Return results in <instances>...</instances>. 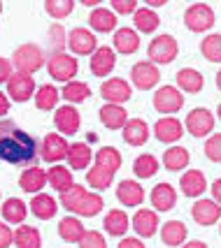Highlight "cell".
Listing matches in <instances>:
<instances>
[{"mask_svg":"<svg viewBox=\"0 0 221 248\" xmlns=\"http://www.w3.org/2000/svg\"><path fill=\"white\" fill-rule=\"evenodd\" d=\"M200 51H203V56H205L207 61L221 63V32H212L207 37H203Z\"/></svg>","mask_w":221,"mask_h":248,"instance_id":"43","label":"cell"},{"mask_svg":"<svg viewBox=\"0 0 221 248\" xmlns=\"http://www.w3.org/2000/svg\"><path fill=\"white\" fill-rule=\"evenodd\" d=\"M68 167L70 170H86L91 160H93V151H91V146H88L86 141H75V144H70V149H68Z\"/></svg>","mask_w":221,"mask_h":248,"instance_id":"21","label":"cell"},{"mask_svg":"<svg viewBox=\"0 0 221 248\" xmlns=\"http://www.w3.org/2000/svg\"><path fill=\"white\" fill-rule=\"evenodd\" d=\"M58 97H61V91L51 84H44L35 91V107L40 111H51V109L58 107Z\"/></svg>","mask_w":221,"mask_h":248,"instance_id":"36","label":"cell"},{"mask_svg":"<svg viewBox=\"0 0 221 248\" xmlns=\"http://www.w3.org/2000/svg\"><path fill=\"white\" fill-rule=\"evenodd\" d=\"M179 188L187 197H200V195L207 190V179L200 170H188V172L182 174L179 179Z\"/></svg>","mask_w":221,"mask_h":248,"instance_id":"20","label":"cell"},{"mask_svg":"<svg viewBox=\"0 0 221 248\" xmlns=\"http://www.w3.org/2000/svg\"><path fill=\"white\" fill-rule=\"evenodd\" d=\"M102 227H105V232L112 234V237H123V234L128 232V227H131V218H128V214H126L123 209H112V211L105 214Z\"/></svg>","mask_w":221,"mask_h":248,"instance_id":"25","label":"cell"},{"mask_svg":"<svg viewBox=\"0 0 221 248\" xmlns=\"http://www.w3.org/2000/svg\"><path fill=\"white\" fill-rule=\"evenodd\" d=\"M187 225L182 220H168L161 227V241L170 248H179L184 241H187Z\"/></svg>","mask_w":221,"mask_h":248,"instance_id":"32","label":"cell"},{"mask_svg":"<svg viewBox=\"0 0 221 248\" xmlns=\"http://www.w3.org/2000/svg\"><path fill=\"white\" fill-rule=\"evenodd\" d=\"M100 123L110 130H123V125L128 123V111L121 105H102L100 107Z\"/></svg>","mask_w":221,"mask_h":248,"instance_id":"22","label":"cell"},{"mask_svg":"<svg viewBox=\"0 0 221 248\" xmlns=\"http://www.w3.org/2000/svg\"><path fill=\"white\" fill-rule=\"evenodd\" d=\"M86 227L82 223V218L77 216H66L58 220V237L68 241V244H79V239L84 237Z\"/></svg>","mask_w":221,"mask_h":248,"instance_id":"26","label":"cell"},{"mask_svg":"<svg viewBox=\"0 0 221 248\" xmlns=\"http://www.w3.org/2000/svg\"><path fill=\"white\" fill-rule=\"evenodd\" d=\"M133 172L137 179H152L158 172V160H156L152 153H140L135 162H133Z\"/></svg>","mask_w":221,"mask_h":248,"instance_id":"41","label":"cell"},{"mask_svg":"<svg viewBox=\"0 0 221 248\" xmlns=\"http://www.w3.org/2000/svg\"><path fill=\"white\" fill-rule=\"evenodd\" d=\"M117 248H147V246H144V241L140 237H123Z\"/></svg>","mask_w":221,"mask_h":248,"instance_id":"52","label":"cell"},{"mask_svg":"<svg viewBox=\"0 0 221 248\" xmlns=\"http://www.w3.org/2000/svg\"><path fill=\"white\" fill-rule=\"evenodd\" d=\"M19 186H21V190L31 195L42 193V188L47 186V172L42 167H26L19 176Z\"/></svg>","mask_w":221,"mask_h":248,"instance_id":"24","label":"cell"},{"mask_svg":"<svg viewBox=\"0 0 221 248\" xmlns=\"http://www.w3.org/2000/svg\"><path fill=\"white\" fill-rule=\"evenodd\" d=\"M217 88H219V91H221V70H219V72H217Z\"/></svg>","mask_w":221,"mask_h":248,"instance_id":"56","label":"cell"},{"mask_svg":"<svg viewBox=\"0 0 221 248\" xmlns=\"http://www.w3.org/2000/svg\"><path fill=\"white\" fill-rule=\"evenodd\" d=\"M47 72L51 79L68 84V81H75V77L79 72V63L75 56L66 54V51H54L47 58Z\"/></svg>","mask_w":221,"mask_h":248,"instance_id":"2","label":"cell"},{"mask_svg":"<svg viewBox=\"0 0 221 248\" xmlns=\"http://www.w3.org/2000/svg\"><path fill=\"white\" fill-rule=\"evenodd\" d=\"M68 149H70V144L63 135L49 132V135H44L42 144H40V158L44 162H51V165H61V160H66Z\"/></svg>","mask_w":221,"mask_h":248,"instance_id":"8","label":"cell"},{"mask_svg":"<svg viewBox=\"0 0 221 248\" xmlns=\"http://www.w3.org/2000/svg\"><path fill=\"white\" fill-rule=\"evenodd\" d=\"M40 158V144L14 121H0V160L7 165H33Z\"/></svg>","mask_w":221,"mask_h":248,"instance_id":"1","label":"cell"},{"mask_svg":"<svg viewBox=\"0 0 221 248\" xmlns=\"http://www.w3.org/2000/svg\"><path fill=\"white\" fill-rule=\"evenodd\" d=\"M175 204H177V190L170 184H158L152 190V206H154L156 214L170 211Z\"/></svg>","mask_w":221,"mask_h":248,"instance_id":"30","label":"cell"},{"mask_svg":"<svg viewBox=\"0 0 221 248\" xmlns=\"http://www.w3.org/2000/svg\"><path fill=\"white\" fill-rule=\"evenodd\" d=\"M12 65L17 67V72H26V75H33L37 72L42 65H47L44 61V51L37 46V44H21L14 49L12 54Z\"/></svg>","mask_w":221,"mask_h":248,"instance_id":"3","label":"cell"},{"mask_svg":"<svg viewBox=\"0 0 221 248\" xmlns=\"http://www.w3.org/2000/svg\"><path fill=\"white\" fill-rule=\"evenodd\" d=\"M112 40H114V51L119 54H135L140 49V32L133 28H117Z\"/></svg>","mask_w":221,"mask_h":248,"instance_id":"28","label":"cell"},{"mask_svg":"<svg viewBox=\"0 0 221 248\" xmlns=\"http://www.w3.org/2000/svg\"><path fill=\"white\" fill-rule=\"evenodd\" d=\"M114 65H117V56H114L112 46H98L88 61V67L96 77H107L114 70Z\"/></svg>","mask_w":221,"mask_h":248,"instance_id":"17","label":"cell"},{"mask_svg":"<svg viewBox=\"0 0 221 248\" xmlns=\"http://www.w3.org/2000/svg\"><path fill=\"white\" fill-rule=\"evenodd\" d=\"M10 77H12V61L0 56V84H7Z\"/></svg>","mask_w":221,"mask_h":248,"instance_id":"51","label":"cell"},{"mask_svg":"<svg viewBox=\"0 0 221 248\" xmlns=\"http://www.w3.org/2000/svg\"><path fill=\"white\" fill-rule=\"evenodd\" d=\"M79 248H107V241H105V237L100 234V232H96V230H86L84 232V237L79 239Z\"/></svg>","mask_w":221,"mask_h":248,"instance_id":"47","label":"cell"},{"mask_svg":"<svg viewBox=\"0 0 221 248\" xmlns=\"http://www.w3.org/2000/svg\"><path fill=\"white\" fill-rule=\"evenodd\" d=\"M137 0H112V12L114 14H135Z\"/></svg>","mask_w":221,"mask_h":248,"instance_id":"48","label":"cell"},{"mask_svg":"<svg viewBox=\"0 0 221 248\" xmlns=\"http://www.w3.org/2000/svg\"><path fill=\"white\" fill-rule=\"evenodd\" d=\"M117 200L121 202L123 206H140L144 202V188L137 181H133V179H123L121 184L117 186Z\"/></svg>","mask_w":221,"mask_h":248,"instance_id":"18","label":"cell"},{"mask_svg":"<svg viewBox=\"0 0 221 248\" xmlns=\"http://www.w3.org/2000/svg\"><path fill=\"white\" fill-rule=\"evenodd\" d=\"M14 246L17 248H42V237L40 230L33 225H19L14 230Z\"/></svg>","mask_w":221,"mask_h":248,"instance_id":"34","label":"cell"},{"mask_svg":"<svg viewBox=\"0 0 221 248\" xmlns=\"http://www.w3.org/2000/svg\"><path fill=\"white\" fill-rule=\"evenodd\" d=\"M10 111V97H7V93H2L0 91V121H2V116Z\"/></svg>","mask_w":221,"mask_h":248,"instance_id":"53","label":"cell"},{"mask_svg":"<svg viewBox=\"0 0 221 248\" xmlns=\"http://www.w3.org/2000/svg\"><path fill=\"white\" fill-rule=\"evenodd\" d=\"M131 81H133V86L140 88V91H152L161 81V70L154 63H149V61H140V63L133 65Z\"/></svg>","mask_w":221,"mask_h":248,"instance_id":"12","label":"cell"},{"mask_svg":"<svg viewBox=\"0 0 221 248\" xmlns=\"http://www.w3.org/2000/svg\"><path fill=\"white\" fill-rule=\"evenodd\" d=\"M112 181H114V172L105 170V167H100V165H93V167H88V172H86V184L93 188V193H96V190H105V188H110Z\"/></svg>","mask_w":221,"mask_h":248,"instance_id":"40","label":"cell"},{"mask_svg":"<svg viewBox=\"0 0 221 248\" xmlns=\"http://www.w3.org/2000/svg\"><path fill=\"white\" fill-rule=\"evenodd\" d=\"M0 14H2V2H0Z\"/></svg>","mask_w":221,"mask_h":248,"instance_id":"58","label":"cell"},{"mask_svg":"<svg viewBox=\"0 0 221 248\" xmlns=\"http://www.w3.org/2000/svg\"><path fill=\"white\" fill-rule=\"evenodd\" d=\"M214 114L205 107H196L188 111L187 121H184V128L193 135V137H210L212 130H214Z\"/></svg>","mask_w":221,"mask_h":248,"instance_id":"10","label":"cell"},{"mask_svg":"<svg viewBox=\"0 0 221 248\" xmlns=\"http://www.w3.org/2000/svg\"><path fill=\"white\" fill-rule=\"evenodd\" d=\"M28 209H31V214H33L35 218L51 220V218L56 216V211H58V202H56L51 195L37 193V195H33V200L28 202Z\"/></svg>","mask_w":221,"mask_h":248,"instance_id":"19","label":"cell"},{"mask_svg":"<svg viewBox=\"0 0 221 248\" xmlns=\"http://www.w3.org/2000/svg\"><path fill=\"white\" fill-rule=\"evenodd\" d=\"M100 95L107 105H123L133 97V88L131 84L121 79V77H112V79H105L102 86H100Z\"/></svg>","mask_w":221,"mask_h":248,"instance_id":"11","label":"cell"},{"mask_svg":"<svg viewBox=\"0 0 221 248\" xmlns=\"http://www.w3.org/2000/svg\"><path fill=\"white\" fill-rule=\"evenodd\" d=\"M54 125L58 130V135H77L79 125H82V116H79L77 107L72 105H63V107H56L54 111Z\"/></svg>","mask_w":221,"mask_h":248,"instance_id":"13","label":"cell"},{"mask_svg":"<svg viewBox=\"0 0 221 248\" xmlns=\"http://www.w3.org/2000/svg\"><path fill=\"white\" fill-rule=\"evenodd\" d=\"M191 216L193 220L203 227H210L214 223H219L221 220V206L214 202V200H205V197H200L193 202L191 206Z\"/></svg>","mask_w":221,"mask_h":248,"instance_id":"15","label":"cell"},{"mask_svg":"<svg viewBox=\"0 0 221 248\" xmlns=\"http://www.w3.org/2000/svg\"><path fill=\"white\" fill-rule=\"evenodd\" d=\"M47 186H51L54 190H58V195L66 193L68 188H72V186H75L72 170H70V167H63V165H54V167H49V172H47Z\"/></svg>","mask_w":221,"mask_h":248,"instance_id":"31","label":"cell"},{"mask_svg":"<svg viewBox=\"0 0 221 248\" xmlns=\"http://www.w3.org/2000/svg\"><path fill=\"white\" fill-rule=\"evenodd\" d=\"M188 160H191V155H188V151L184 146H170L163 153V165H166V170H170V172L184 170L188 165Z\"/></svg>","mask_w":221,"mask_h":248,"instance_id":"38","label":"cell"},{"mask_svg":"<svg viewBox=\"0 0 221 248\" xmlns=\"http://www.w3.org/2000/svg\"><path fill=\"white\" fill-rule=\"evenodd\" d=\"M86 193H88L86 186L75 184L72 188H68L66 193H61V206H63V209H68V211L72 214V211H75V206L82 202V197H84Z\"/></svg>","mask_w":221,"mask_h":248,"instance_id":"45","label":"cell"},{"mask_svg":"<svg viewBox=\"0 0 221 248\" xmlns=\"http://www.w3.org/2000/svg\"><path fill=\"white\" fill-rule=\"evenodd\" d=\"M35 79L33 75L26 72H12V77L7 79V97L14 102H28L31 97H35Z\"/></svg>","mask_w":221,"mask_h":248,"instance_id":"9","label":"cell"},{"mask_svg":"<svg viewBox=\"0 0 221 248\" xmlns=\"http://www.w3.org/2000/svg\"><path fill=\"white\" fill-rule=\"evenodd\" d=\"M44 10L51 19H66L72 14L75 2L72 0H44Z\"/></svg>","mask_w":221,"mask_h":248,"instance_id":"44","label":"cell"},{"mask_svg":"<svg viewBox=\"0 0 221 248\" xmlns=\"http://www.w3.org/2000/svg\"><path fill=\"white\" fill-rule=\"evenodd\" d=\"M217 119L221 121V105H219V107H217Z\"/></svg>","mask_w":221,"mask_h":248,"instance_id":"57","label":"cell"},{"mask_svg":"<svg viewBox=\"0 0 221 248\" xmlns=\"http://www.w3.org/2000/svg\"><path fill=\"white\" fill-rule=\"evenodd\" d=\"M219 234H221V227H219Z\"/></svg>","mask_w":221,"mask_h":248,"instance_id":"59","label":"cell"},{"mask_svg":"<svg viewBox=\"0 0 221 248\" xmlns=\"http://www.w3.org/2000/svg\"><path fill=\"white\" fill-rule=\"evenodd\" d=\"M205 86V79L200 75L198 70H193V67H182L179 72H177V88L182 91V93H188V95H193V93H200Z\"/></svg>","mask_w":221,"mask_h":248,"instance_id":"27","label":"cell"},{"mask_svg":"<svg viewBox=\"0 0 221 248\" xmlns=\"http://www.w3.org/2000/svg\"><path fill=\"white\" fill-rule=\"evenodd\" d=\"M133 23H135V28L137 32H144V35H149V32H154L158 28V14H156L152 7H137L135 14H133Z\"/></svg>","mask_w":221,"mask_h":248,"instance_id":"35","label":"cell"},{"mask_svg":"<svg viewBox=\"0 0 221 248\" xmlns=\"http://www.w3.org/2000/svg\"><path fill=\"white\" fill-rule=\"evenodd\" d=\"M212 200L221 206V176L214 181V184H212Z\"/></svg>","mask_w":221,"mask_h":248,"instance_id":"54","label":"cell"},{"mask_svg":"<svg viewBox=\"0 0 221 248\" xmlns=\"http://www.w3.org/2000/svg\"><path fill=\"white\" fill-rule=\"evenodd\" d=\"M121 153L117 151L114 146H102L98 153H96V165H100V167H105V170H110V172H119V167H121Z\"/></svg>","mask_w":221,"mask_h":248,"instance_id":"42","label":"cell"},{"mask_svg":"<svg viewBox=\"0 0 221 248\" xmlns=\"http://www.w3.org/2000/svg\"><path fill=\"white\" fill-rule=\"evenodd\" d=\"M154 109L163 116H175L184 107V93L177 86H161L154 93Z\"/></svg>","mask_w":221,"mask_h":248,"instance_id":"6","label":"cell"},{"mask_svg":"<svg viewBox=\"0 0 221 248\" xmlns=\"http://www.w3.org/2000/svg\"><path fill=\"white\" fill-rule=\"evenodd\" d=\"M88 95H91V86H88L86 81H68L66 86H63V91H61V97L63 100H68L70 105H79V102H84V100H88Z\"/></svg>","mask_w":221,"mask_h":248,"instance_id":"39","label":"cell"},{"mask_svg":"<svg viewBox=\"0 0 221 248\" xmlns=\"http://www.w3.org/2000/svg\"><path fill=\"white\" fill-rule=\"evenodd\" d=\"M117 14L107 7H96V10L88 14V23L96 32H112L117 28Z\"/></svg>","mask_w":221,"mask_h":248,"instance_id":"33","label":"cell"},{"mask_svg":"<svg viewBox=\"0 0 221 248\" xmlns=\"http://www.w3.org/2000/svg\"><path fill=\"white\" fill-rule=\"evenodd\" d=\"M179 248H207V244L205 241H184Z\"/></svg>","mask_w":221,"mask_h":248,"instance_id":"55","label":"cell"},{"mask_svg":"<svg viewBox=\"0 0 221 248\" xmlns=\"http://www.w3.org/2000/svg\"><path fill=\"white\" fill-rule=\"evenodd\" d=\"M184 26L191 32H207L214 26V10L207 2H193L184 12Z\"/></svg>","mask_w":221,"mask_h":248,"instance_id":"5","label":"cell"},{"mask_svg":"<svg viewBox=\"0 0 221 248\" xmlns=\"http://www.w3.org/2000/svg\"><path fill=\"white\" fill-rule=\"evenodd\" d=\"M102 206H105V200H102L98 193H86L84 197H82V202L75 206L72 214H75L77 218H93L96 214L102 211Z\"/></svg>","mask_w":221,"mask_h":248,"instance_id":"37","label":"cell"},{"mask_svg":"<svg viewBox=\"0 0 221 248\" xmlns=\"http://www.w3.org/2000/svg\"><path fill=\"white\" fill-rule=\"evenodd\" d=\"M179 54V44L172 35H158L154 37L149 46H147V56H149V63L158 65H170Z\"/></svg>","mask_w":221,"mask_h":248,"instance_id":"4","label":"cell"},{"mask_svg":"<svg viewBox=\"0 0 221 248\" xmlns=\"http://www.w3.org/2000/svg\"><path fill=\"white\" fill-rule=\"evenodd\" d=\"M66 44L70 49V56H91L98 49V37L88 28H72L68 32Z\"/></svg>","mask_w":221,"mask_h":248,"instance_id":"7","label":"cell"},{"mask_svg":"<svg viewBox=\"0 0 221 248\" xmlns=\"http://www.w3.org/2000/svg\"><path fill=\"white\" fill-rule=\"evenodd\" d=\"M49 35H51V42H58V46L66 44V31H63L61 23H54V26L49 28Z\"/></svg>","mask_w":221,"mask_h":248,"instance_id":"50","label":"cell"},{"mask_svg":"<svg viewBox=\"0 0 221 248\" xmlns=\"http://www.w3.org/2000/svg\"><path fill=\"white\" fill-rule=\"evenodd\" d=\"M158 223L161 220H158V214H156L154 209H137L131 220L133 230H135V234L140 239L154 237L156 232H158Z\"/></svg>","mask_w":221,"mask_h":248,"instance_id":"16","label":"cell"},{"mask_svg":"<svg viewBox=\"0 0 221 248\" xmlns=\"http://www.w3.org/2000/svg\"><path fill=\"white\" fill-rule=\"evenodd\" d=\"M184 135V123L177 116H161L154 123V137L163 144H175Z\"/></svg>","mask_w":221,"mask_h":248,"instance_id":"14","label":"cell"},{"mask_svg":"<svg viewBox=\"0 0 221 248\" xmlns=\"http://www.w3.org/2000/svg\"><path fill=\"white\" fill-rule=\"evenodd\" d=\"M14 244V230L0 220V248H10Z\"/></svg>","mask_w":221,"mask_h":248,"instance_id":"49","label":"cell"},{"mask_svg":"<svg viewBox=\"0 0 221 248\" xmlns=\"http://www.w3.org/2000/svg\"><path fill=\"white\" fill-rule=\"evenodd\" d=\"M28 216V206L19 197H7L2 202V220L7 225H23V220Z\"/></svg>","mask_w":221,"mask_h":248,"instance_id":"29","label":"cell"},{"mask_svg":"<svg viewBox=\"0 0 221 248\" xmlns=\"http://www.w3.org/2000/svg\"><path fill=\"white\" fill-rule=\"evenodd\" d=\"M203 151H205V155H207V160L221 162V132H214V135L207 137L205 146H203Z\"/></svg>","mask_w":221,"mask_h":248,"instance_id":"46","label":"cell"},{"mask_svg":"<svg viewBox=\"0 0 221 248\" xmlns=\"http://www.w3.org/2000/svg\"><path fill=\"white\" fill-rule=\"evenodd\" d=\"M123 141L131 146H144L149 140V125L142 119H128V123L123 125Z\"/></svg>","mask_w":221,"mask_h":248,"instance_id":"23","label":"cell"}]
</instances>
